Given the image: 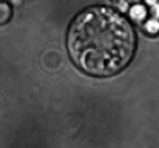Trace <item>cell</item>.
Instances as JSON below:
<instances>
[{"instance_id":"obj_1","label":"cell","mask_w":159,"mask_h":148,"mask_svg":"<svg viewBox=\"0 0 159 148\" xmlns=\"http://www.w3.org/2000/svg\"><path fill=\"white\" fill-rule=\"evenodd\" d=\"M134 47L128 22L108 8H91L76 19L68 34V49L87 73L107 76L120 70Z\"/></svg>"},{"instance_id":"obj_2","label":"cell","mask_w":159,"mask_h":148,"mask_svg":"<svg viewBox=\"0 0 159 148\" xmlns=\"http://www.w3.org/2000/svg\"><path fill=\"white\" fill-rule=\"evenodd\" d=\"M130 14H131V17H133L134 20H142V19L145 17V8L141 6V5H136V6L131 8Z\"/></svg>"},{"instance_id":"obj_4","label":"cell","mask_w":159,"mask_h":148,"mask_svg":"<svg viewBox=\"0 0 159 148\" xmlns=\"http://www.w3.org/2000/svg\"><path fill=\"white\" fill-rule=\"evenodd\" d=\"M153 12H155L156 17H159V3H156V5L153 6Z\"/></svg>"},{"instance_id":"obj_3","label":"cell","mask_w":159,"mask_h":148,"mask_svg":"<svg viewBox=\"0 0 159 148\" xmlns=\"http://www.w3.org/2000/svg\"><path fill=\"white\" fill-rule=\"evenodd\" d=\"M145 26H147V29H148L150 33H156L159 29V22L158 20H148Z\"/></svg>"},{"instance_id":"obj_5","label":"cell","mask_w":159,"mask_h":148,"mask_svg":"<svg viewBox=\"0 0 159 148\" xmlns=\"http://www.w3.org/2000/svg\"><path fill=\"white\" fill-rule=\"evenodd\" d=\"M147 2H148L150 5H155V2H156V0H147Z\"/></svg>"}]
</instances>
